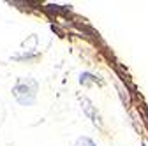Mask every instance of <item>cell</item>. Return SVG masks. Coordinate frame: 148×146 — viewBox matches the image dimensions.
Segmentation results:
<instances>
[{
	"label": "cell",
	"instance_id": "1",
	"mask_svg": "<svg viewBox=\"0 0 148 146\" xmlns=\"http://www.w3.org/2000/svg\"><path fill=\"white\" fill-rule=\"evenodd\" d=\"M35 93H37V83L34 79H20L12 88V95L23 106H30L35 100Z\"/></svg>",
	"mask_w": 148,
	"mask_h": 146
},
{
	"label": "cell",
	"instance_id": "2",
	"mask_svg": "<svg viewBox=\"0 0 148 146\" xmlns=\"http://www.w3.org/2000/svg\"><path fill=\"white\" fill-rule=\"evenodd\" d=\"M76 146H95L94 143H92L88 137H81V139H78V143H76Z\"/></svg>",
	"mask_w": 148,
	"mask_h": 146
}]
</instances>
